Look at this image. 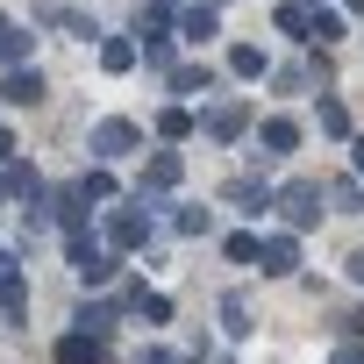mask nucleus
<instances>
[{
  "label": "nucleus",
  "instance_id": "1",
  "mask_svg": "<svg viewBox=\"0 0 364 364\" xmlns=\"http://www.w3.org/2000/svg\"><path fill=\"white\" fill-rule=\"evenodd\" d=\"M136 36H143L136 50H143V65H150V72H178V43H171V22H164L157 8H143V15H136Z\"/></svg>",
  "mask_w": 364,
  "mask_h": 364
},
{
  "label": "nucleus",
  "instance_id": "2",
  "mask_svg": "<svg viewBox=\"0 0 364 364\" xmlns=\"http://www.w3.org/2000/svg\"><path fill=\"white\" fill-rule=\"evenodd\" d=\"M279 215H286V229H314L321 222V178H293L279 193Z\"/></svg>",
  "mask_w": 364,
  "mask_h": 364
},
{
  "label": "nucleus",
  "instance_id": "3",
  "mask_svg": "<svg viewBox=\"0 0 364 364\" xmlns=\"http://www.w3.org/2000/svg\"><path fill=\"white\" fill-rule=\"evenodd\" d=\"M143 136H136V122H122V114H107V122H93V157H129Z\"/></svg>",
  "mask_w": 364,
  "mask_h": 364
},
{
  "label": "nucleus",
  "instance_id": "4",
  "mask_svg": "<svg viewBox=\"0 0 364 364\" xmlns=\"http://www.w3.org/2000/svg\"><path fill=\"white\" fill-rule=\"evenodd\" d=\"M293 264H300V243L293 236H264L257 243V272L264 279H293Z\"/></svg>",
  "mask_w": 364,
  "mask_h": 364
},
{
  "label": "nucleus",
  "instance_id": "5",
  "mask_svg": "<svg viewBox=\"0 0 364 364\" xmlns=\"http://www.w3.org/2000/svg\"><path fill=\"white\" fill-rule=\"evenodd\" d=\"M200 129H208L215 143H236V136L250 129V114H243V100H222V107H208V114H200Z\"/></svg>",
  "mask_w": 364,
  "mask_h": 364
},
{
  "label": "nucleus",
  "instance_id": "6",
  "mask_svg": "<svg viewBox=\"0 0 364 364\" xmlns=\"http://www.w3.org/2000/svg\"><path fill=\"white\" fill-rule=\"evenodd\" d=\"M143 208H150V200H143ZM143 208H114V215H107V236H114L122 250L150 243V215H143Z\"/></svg>",
  "mask_w": 364,
  "mask_h": 364
},
{
  "label": "nucleus",
  "instance_id": "7",
  "mask_svg": "<svg viewBox=\"0 0 364 364\" xmlns=\"http://www.w3.org/2000/svg\"><path fill=\"white\" fill-rule=\"evenodd\" d=\"M0 100H15V107H36V100H43V72H29V65H15L8 79H0Z\"/></svg>",
  "mask_w": 364,
  "mask_h": 364
},
{
  "label": "nucleus",
  "instance_id": "8",
  "mask_svg": "<svg viewBox=\"0 0 364 364\" xmlns=\"http://www.w3.org/2000/svg\"><path fill=\"white\" fill-rule=\"evenodd\" d=\"M300 143V122H286V114H272L264 129H257V157H286Z\"/></svg>",
  "mask_w": 364,
  "mask_h": 364
},
{
  "label": "nucleus",
  "instance_id": "9",
  "mask_svg": "<svg viewBox=\"0 0 364 364\" xmlns=\"http://www.w3.org/2000/svg\"><path fill=\"white\" fill-rule=\"evenodd\" d=\"M229 200H236L243 215H264V208H279V193L264 186V178H229Z\"/></svg>",
  "mask_w": 364,
  "mask_h": 364
},
{
  "label": "nucleus",
  "instance_id": "10",
  "mask_svg": "<svg viewBox=\"0 0 364 364\" xmlns=\"http://www.w3.org/2000/svg\"><path fill=\"white\" fill-rule=\"evenodd\" d=\"M0 314H8V321L29 314V279H22V264H15V272H0Z\"/></svg>",
  "mask_w": 364,
  "mask_h": 364
},
{
  "label": "nucleus",
  "instance_id": "11",
  "mask_svg": "<svg viewBox=\"0 0 364 364\" xmlns=\"http://www.w3.org/2000/svg\"><path fill=\"white\" fill-rule=\"evenodd\" d=\"M171 186H178V157H171V150H157V157H150V171H143V200H150V193H171Z\"/></svg>",
  "mask_w": 364,
  "mask_h": 364
},
{
  "label": "nucleus",
  "instance_id": "12",
  "mask_svg": "<svg viewBox=\"0 0 364 364\" xmlns=\"http://www.w3.org/2000/svg\"><path fill=\"white\" fill-rule=\"evenodd\" d=\"M58 364H107V350H100L93 336H65V343H58Z\"/></svg>",
  "mask_w": 364,
  "mask_h": 364
},
{
  "label": "nucleus",
  "instance_id": "13",
  "mask_svg": "<svg viewBox=\"0 0 364 364\" xmlns=\"http://www.w3.org/2000/svg\"><path fill=\"white\" fill-rule=\"evenodd\" d=\"M136 58H143V50H136L129 36H107V43H100V65H107V72H129Z\"/></svg>",
  "mask_w": 364,
  "mask_h": 364
},
{
  "label": "nucleus",
  "instance_id": "14",
  "mask_svg": "<svg viewBox=\"0 0 364 364\" xmlns=\"http://www.w3.org/2000/svg\"><path fill=\"white\" fill-rule=\"evenodd\" d=\"M229 72H236V79H264V50H257V43H236V50H229Z\"/></svg>",
  "mask_w": 364,
  "mask_h": 364
},
{
  "label": "nucleus",
  "instance_id": "15",
  "mask_svg": "<svg viewBox=\"0 0 364 364\" xmlns=\"http://www.w3.org/2000/svg\"><path fill=\"white\" fill-rule=\"evenodd\" d=\"M178 29H186V43H208V36H215V8H186Z\"/></svg>",
  "mask_w": 364,
  "mask_h": 364
},
{
  "label": "nucleus",
  "instance_id": "16",
  "mask_svg": "<svg viewBox=\"0 0 364 364\" xmlns=\"http://www.w3.org/2000/svg\"><path fill=\"white\" fill-rule=\"evenodd\" d=\"M222 336H236V343H243V336H250V307H243V300H236V293H229V300H222Z\"/></svg>",
  "mask_w": 364,
  "mask_h": 364
},
{
  "label": "nucleus",
  "instance_id": "17",
  "mask_svg": "<svg viewBox=\"0 0 364 364\" xmlns=\"http://www.w3.org/2000/svg\"><path fill=\"white\" fill-rule=\"evenodd\" d=\"M336 36H343V15H328V8L307 15V43H336Z\"/></svg>",
  "mask_w": 364,
  "mask_h": 364
},
{
  "label": "nucleus",
  "instance_id": "18",
  "mask_svg": "<svg viewBox=\"0 0 364 364\" xmlns=\"http://www.w3.org/2000/svg\"><path fill=\"white\" fill-rule=\"evenodd\" d=\"M22 58H29V29H8V36H0V65H8V72H15Z\"/></svg>",
  "mask_w": 364,
  "mask_h": 364
},
{
  "label": "nucleus",
  "instance_id": "19",
  "mask_svg": "<svg viewBox=\"0 0 364 364\" xmlns=\"http://www.w3.org/2000/svg\"><path fill=\"white\" fill-rule=\"evenodd\" d=\"M114 328V307H79V336H107Z\"/></svg>",
  "mask_w": 364,
  "mask_h": 364
},
{
  "label": "nucleus",
  "instance_id": "20",
  "mask_svg": "<svg viewBox=\"0 0 364 364\" xmlns=\"http://www.w3.org/2000/svg\"><path fill=\"white\" fill-rule=\"evenodd\" d=\"M200 86H208V65H178L171 72V93H200Z\"/></svg>",
  "mask_w": 364,
  "mask_h": 364
},
{
  "label": "nucleus",
  "instance_id": "21",
  "mask_svg": "<svg viewBox=\"0 0 364 364\" xmlns=\"http://www.w3.org/2000/svg\"><path fill=\"white\" fill-rule=\"evenodd\" d=\"M79 193H86V200H114V178H107V171H86Z\"/></svg>",
  "mask_w": 364,
  "mask_h": 364
},
{
  "label": "nucleus",
  "instance_id": "22",
  "mask_svg": "<svg viewBox=\"0 0 364 364\" xmlns=\"http://www.w3.org/2000/svg\"><path fill=\"white\" fill-rule=\"evenodd\" d=\"M186 129H193L186 107H164V114H157V136H186Z\"/></svg>",
  "mask_w": 364,
  "mask_h": 364
},
{
  "label": "nucleus",
  "instance_id": "23",
  "mask_svg": "<svg viewBox=\"0 0 364 364\" xmlns=\"http://www.w3.org/2000/svg\"><path fill=\"white\" fill-rule=\"evenodd\" d=\"M257 243H264V236H229V243H222V250H229V257H236V264H257Z\"/></svg>",
  "mask_w": 364,
  "mask_h": 364
},
{
  "label": "nucleus",
  "instance_id": "24",
  "mask_svg": "<svg viewBox=\"0 0 364 364\" xmlns=\"http://www.w3.org/2000/svg\"><path fill=\"white\" fill-rule=\"evenodd\" d=\"M336 200H343V215H364V186H357V178H343Z\"/></svg>",
  "mask_w": 364,
  "mask_h": 364
},
{
  "label": "nucleus",
  "instance_id": "25",
  "mask_svg": "<svg viewBox=\"0 0 364 364\" xmlns=\"http://www.w3.org/2000/svg\"><path fill=\"white\" fill-rule=\"evenodd\" d=\"M321 129H328V136H350V114H343L336 100H321Z\"/></svg>",
  "mask_w": 364,
  "mask_h": 364
},
{
  "label": "nucleus",
  "instance_id": "26",
  "mask_svg": "<svg viewBox=\"0 0 364 364\" xmlns=\"http://www.w3.org/2000/svg\"><path fill=\"white\" fill-rule=\"evenodd\" d=\"M171 222H178V236H200V229H208V215H200V208H178Z\"/></svg>",
  "mask_w": 364,
  "mask_h": 364
},
{
  "label": "nucleus",
  "instance_id": "27",
  "mask_svg": "<svg viewBox=\"0 0 364 364\" xmlns=\"http://www.w3.org/2000/svg\"><path fill=\"white\" fill-rule=\"evenodd\" d=\"M279 29H286V36H300V43H307V15H300V8H279Z\"/></svg>",
  "mask_w": 364,
  "mask_h": 364
},
{
  "label": "nucleus",
  "instance_id": "28",
  "mask_svg": "<svg viewBox=\"0 0 364 364\" xmlns=\"http://www.w3.org/2000/svg\"><path fill=\"white\" fill-rule=\"evenodd\" d=\"M328 364H364V343H343V350H336Z\"/></svg>",
  "mask_w": 364,
  "mask_h": 364
},
{
  "label": "nucleus",
  "instance_id": "29",
  "mask_svg": "<svg viewBox=\"0 0 364 364\" xmlns=\"http://www.w3.org/2000/svg\"><path fill=\"white\" fill-rule=\"evenodd\" d=\"M136 364H178V357H171V350H143Z\"/></svg>",
  "mask_w": 364,
  "mask_h": 364
},
{
  "label": "nucleus",
  "instance_id": "30",
  "mask_svg": "<svg viewBox=\"0 0 364 364\" xmlns=\"http://www.w3.org/2000/svg\"><path fill=\"white\" fill-rule=\"evenodd\" d=\"M350 164H357V171H364V136H350Z\"/></svg>",
  "mask_w": 364,
  "mask_h": 364
},
{
  "label": "nucleus",
  "instance_id": "31",
  "mask_svg": "<svg viewBox=\"0 0 364 364\" xmlns=\"http://www.w3.org/2000/svg\"><path fill=\"white\" fill-rule=\"evenodd\" d=\"M8 157H15V136H8V129H0V164H8Z\"/></svg>",
  "mask_w": 364,
  "mask_h": 364
},
{
  "label": "nucleus",
  "instance_id": "32",
  "mask_svg": "<svg viewBox=\"0 0 364 364\" xmlns=\"http://www.w3.org/2000/svg\"><path fill=\"white\" fill-rule=\"evenodd\" d=\"M350 279H364V250H357V257H350Z\"/></svg>",
  "mask_w": 364,
  "mask_h": 364
},
{
  "label": "nucleus",
  "instance_id": "33",
  "mask_svg": "<svg viewBox=\"0 0 364 364\" xmlns=\"http://www.w3.org/2000/svg\"><path fill=\"white\" fill-rule=\"evenodd\" d=\"M0 272H15V257H8V250H0Z\"/></svg>",
  "mask_w": 364,
  "mask_h": 364
},
{
  "label": "nucleus",
  "instance_id": "34",
  "mask_svg": "<svg viewBox=\"0 0 364 364\" xmlns=\"http://www.w3.org/2000/svg\"><path fill=\"white\" fill-rule=\"evenodd\" d=\"M8 29H15V22H8V15H0V36H8Z\"/></svg>",
  "mask_w": 364,
  "mask_h": 364
},
{
  "label": "nucleus",
  "instance_id": "35",
  "mask_svg": "<svg viewBox=\"0 0 364 364\" xmlns=\"http://www.w3.org/2000/svg\"><path fill=\"white\" fill-rule=\"evenodd\" d=\"M157 8H171V0H157Z\"/></svg>",
  "mask_w": 364,
  "mask_h": 364
}]
</instances>
